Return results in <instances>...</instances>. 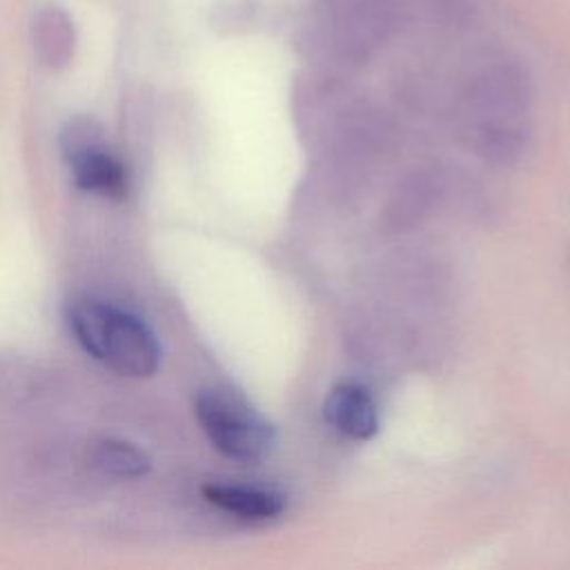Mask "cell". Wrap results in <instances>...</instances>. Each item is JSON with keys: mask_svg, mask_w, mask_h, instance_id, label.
<instances>
[{"mask_svg": "<svg viewBox=\"0 0 570 570\" xmlns=\"http://www.w3.org/2000/svg\"><path fill=\"white\" fill-rule=\"evenodd\" d=\"M67 325L80 347L120 376H151L160 363L156 334L131 312L91 296L67 305Z\"/></svg>", "mask_w": 570, "mask_h": 570, "instance_id": "obj_1", "label": "cell"}, {"mask_svg": "<svg viewBox=\"0 0 570 570\" xmlns=\"http://www.w3.org/2000/svg\"><path fill=\"white\" fill-rule=\"evenodd\" d=\"M194 410L203 432L220 454L240 463H258L272 454L276 428L238 394L205 387L198 392Z\"/></svg>", "mask_w": 570, "mask_h": 570, "instance_id": "obj_2", "label": "cell"}, {"mask_svg": "<svg viewBox=\"0 0 570 570\" xmlns=\"http://www.w3.org/2000/svg\"><path fill=\"white\" fill-rule=\"evenodd\" d=\"M60 147L73 183L102 198L122 200L129 191L127 167L114 156L100 136V129L87 118H73L67 122L60 136Z\"/></svg>", "mask_w": 570, "mask_h": 570, "instance_id": "obj_3", "label": "cell"}, {"mask_svg": "<svg viewBox=\"0 0 570 570\" xmlns=\"http://www.w3.org/2000/svg\"><path fill=\"white\" fill-rule=\"evenodd\" d=\"M323 416L338 434L354 441H367L379 432L376 401L358 381L336 383L325 396Z\"/></svg>", "mask_w": 570, "mask_h": 570, "instance_id": "obj_4", "label": "cell"}, {"mask_svg": "<svg viewBox=\"0 0 570 570\" xmlns=\"http://www.w3.org/2000/svg\"><path fill=\"white\" fill-rule=\"evenodd\" d=\"M203 497L218 510L243 519H274L287 505L283 492L243 483H207L203 485Z\"/></svg>", "mask_w": 570, "mask_h": 570, "instance_id": "obj_5", "label": "cell"}, {"mask_svg": "<svg viewBox=\"0 0 570 570\" xmlns=\"http://www.w3.org/2000/svg\"><path fill=\"white\" fill-rule=\"evenodd\" d=\"M31 38H33L36 56L42 60V65L51 69L65 67L73 56V47H76L73 22L67 16V11L56 4L38 7L31 22Z\"/></svg>", "mask_w": 570, "mask_h": 570, "instance_id": "obj_6", "label": "cell"}, {"mask_svg": "<svg viewBox=\"0 0 570 570\" xmlns=\"http://www.w3.org/2000/svg\"><path fill=\"white\" fill-rule=\"evenodd\" d=\"M89 461L91 465L114 479H136L147 474L151 459L147 456L145 450H140L138 445L125 441V439H116V436H107L96 441L89 448Z\"/></svg>", "mask_w": 570, "mask_h": 570, "instance_id": "obj_7", "label": "cell"}]
</instances>
